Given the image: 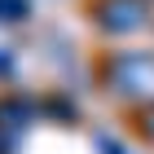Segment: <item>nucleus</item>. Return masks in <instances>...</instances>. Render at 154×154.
Returning <instances> with one entry per match:
<instances>
[{"instance_id":"f257e3e1","label":"nucleus","mask_w":154,"mask_h":154,"mask_svg":"<svg viewBox=\"0 0 154 154\" xmlns=\"http://www.w3.org/2000/svg\"><path fill=\"white\" fill-rule=\"evenodd\" d=\"M106 79H110V88L123 93V97L154 93V53H119V57H110Z\"/></svg>"},{"instance_id":"f03ea898","label":"nucleus","mask_w":154,"mask_h":154,"mask_svg":"<svg viewBox=\"0 0 154 154\" xmlns=\"http://www.w3.org/2000/svg\"><path fill=\"white\" fill-rule=\"evenodd\" d=\"M145 22V0H106L101 5V26L115 35H128Z\"/></svg>"},{"instance_id":"7ed1b4c3","label":"nucleus","mask_w":154,"mask_h":154,"mask_svg":"<svg viewBox=\"0 0 154 154\" xmlns=\"http://www.w3.org/2000/svg\"><path fill=\"white\" fill-rule=\"evenodd\" d=\"M31 18V0H0V22H22Z\"/></svg>"},{"instance_id":"20e7f679","label":"nucleus","mask_w":154,"mask_h":154,"mask_svg":"<svg viewBox=\"0 0 154 154\" xmlns=\"http://www.w3.org/2000/svg\"><path fill=\"white\" fill-rule=\"evenodd\" d=\"M97 145H101V154H128V150H123V145H119V141H110V137H101V141H97Z\"/></svg>"},{"instance_id":"39448f33","label":"nucleus","mask_w":154,"mask_h":154,"mask_svg":"<svg viewBox=\"0 0 154 154\" xmlns=\"http://www.w3.org/2000/svg\"><path fill=\"white\" fill-rule=\"evenodd\" d=\"M145 128H150V132H154V110H150V119H145Z\"/></svg>"}]
</instances>
